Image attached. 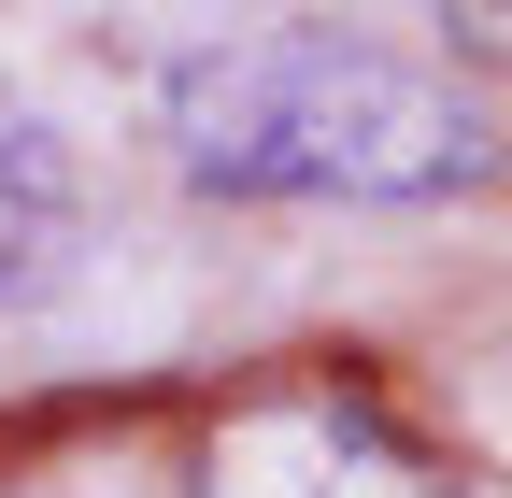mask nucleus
<instances>
[{
    "label": "nucleus",
    "mask_w": 512,
    "mask_h": 498,
    "mask_svg": "<svg viewBox=\"0 0 512 498\" xmlns=\"http://www.w3.org/2000/svg\"><path fill=\"white\" fill-rule=\"evenodd\" d=\"M157 143L214 200H470L498 185V129L456 72H413L384 43L285 29V43H214L157 86Z\"/></svg>",
    "instance_id": "f257e3e1"
},
{
    "label": "nucleus",
    "mask_w": 512,
    "mask_h": 498,
    "mask_svg": "<svg viewBox=\"0 0 512 498\" xmlns=\"http://www.w3.org/2000/svg\"><path fill=\"white\" fill-rule=\"evenodd\" d=\"M185 498H470V484L441 470L384 399H356V385L313 370V385H256L200 442V484Z\"/></svg>",
    "instance_id": "f03ea898"
},
{
    "label": "nucleus",
    "mask_w": 512,
    "mask_h": 498,
    "mask_svg": "<svg viewBox=\"0 0 512 498\" xmlns=\"http://www.w3.org/2000/svg\"><path fill=\"white\" fill-rule=\"evenodd\" d=\"M0 185H72V157H57V129L15 100V72H0Z\"/></svg>",
    "instance_id": "7ed1b4c3"
},
{
    "label": "nucleus",
    "mask_w": 512,
    "mask_h": 498,
    "mask_svg": "<svg viewBox=\"0 0 512 498\" xmlns=\"http://www.w3.org/2000/svg\"><path fill=\"white\" fill-rule=\"evenodd\" d=\"M441 15H456L470 57H512V0H441Z\"/></svg>",
    "instance_id": "20e7f679"
}]
</instances>
